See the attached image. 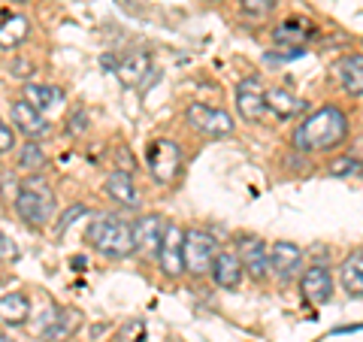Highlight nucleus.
Masks as SVG:
<instances>
[{"instance_id":"1","label":"nucleus","mask_w":363,"mask_h":342,"mask_svg":"<svg viewBox=\"0 0 363 342\" xmlns=\"http://www.w3.org/2000/svg\"><path fill=\"white\" fill-rule=\"evenodd\" d=\"M348 136V116L339 106H318L294 128V149L297 152H330L342 145Z\"/></svg>"},{"instance_id":"2","label":"nucleus","mask_w":363,"mask_h":342,"mask_svg":"<svg viewBox=\"0 0 363 342\" xmlns=\"http://www.w3.org/2000/svg\"><path fill=\"white\" fill-rule=\"evenodd\" d=\"M88 243L97 248L104 258H128L136 252L133 227L118 219V215H100L88 224Z\"/></svg>"},{"instance_id":"3","label":"nucleus","mask_w":363,"mask_h":342,"mask_svg":"<svg viewBox=\"0 0 363 342\" xmlns=\"http://www.w3.org/2000/svg\"><path fill=\"white\" fill-rule=\"evenodd\" d=\"M16 212H18V219L25 224L43 227L45 221L52 219V212H55V194H52V188L45 185L43 179L28 176L25 182H21V191L16 197Z\"/></svg>"},{"instance_id":"4","label":"nucleus","mask_w":363,"mask_h":342,"mask_svg":"<svg viewBox=\"0 0 363 342\" xmlns=\"http://www.w3.org/2000/svg\"><path fill=\"white\" fill-rule=\"evenodd\" d=\"M100 64L118 76V82L124 88H140L145 85V79L152 76V58L149 52H116V55H104Z\"/></svg>"},{"instance_id":"5","label":"nucleus","mask_w":363,"mask_h":342,"mask_svg":"<svg viewBox=\"0 0 363 342\" xmlns=\"http://www.w3.org/2000/svg\"><path fill=\"white\" fill-rule=\"evenodd\" d=\"M145 164L157 185H169L182 173V149L173 140H155L145 149Z\"/></svg>"},{"instance_id":"6","label":"nucleus","mask_w":363,"mask_h":342,"mask_svg":"<svg viewBox=\"0 0 363 342\" xmlns=\"http://www.w3.org/2000/svg\"><path fill=\"white\" fill-rule=\"evenodd\" d=\"M215 258H218V243L212 233L197 231V227L185 231V272H191V276L212 272Z\"/></svg>"},{"instance_id":"7","label":"nucleus","mask_w":363,"mask_h":342,"mask_svg":"<svg viewBox=\"0 0 363 342\" xmlns=\"http://www.w3.org/2000/svg\"><path fill=\"white\" fill-rule=\"evenodd\" d=\"M185 118L197 133L209 136V140H224V136H233V131H236L230 112L215 109L209 104H191L188 112H185Z\"/></svg>"},{"instance_id":"8","label":"nucleus","mask_w":363,"mask_h":342,"mask_svg":"<svg viewBox=\"0 0 363 342\" xmlns=\"http://www.w3.org/2000/svg\"><path fill=\"white\" fill-rule=\"evenodd\" d=\"M157 264H161L164 276H169V279L185 272V231H182L176 221H167L164 243L157 248Z\"/></svg>"},{"instance_id":"9","label":"nucleus","mask_w":363,"mask_h":342,"mask_svg":"<svg viewBox=\"0 0 363 342\" xmlns=\"http://www.w3.org/2000/svg\"><path fill=\"white\" fill-rule=\"evenodd\" d=\"M236 109L245 121H260L267 112V91L257 76H245L236 85Z\"/></svg>"},{"instance_id":"10","label":"nucleus","mask_w":363,"mask_h":342,"mask_svg":"<svg viewBox=\"0 0 363 342\" xmlns=\"http://www.w3.org/2000/svg\"><path fill=\"white\" fill-rule=\"evenodd\" d=\"M303 267V248L288 243V239H279V243L269 246V272L279 282H291L297 276V270Z\"/></svg>"},{"instance_id":"11","label":"nucleus","mask_w":363,"mask_h":342,"mask_svg":"<svg viewBox=\"0 0 363 342\" xmlns=\"http://www.w3.org/2000/svg\"><path fill=\"white\" fill-rule=\"evenodd\" d=\"M300 294L309 303L315 306H321L333 297V272L327 264H312V267H306L303 272V279H300Z\"/></svg>"},{"instance_id":"12","label":"nucleus","mask_w":363,"mask_h":342,"mask_svg":"<svg viewBox=\"0 0 363 342\" xmlns=\"http://www.w3.org/2000/svg\"><path fill=\"white\" fill-rule=\"evenodd\" d=\"M240 260H242V270L252 276L255 282H264L269 276V246L257 236H245L240 239Z\"/></svg>"},{"instance_id":"13","label":"nucleus","mask_w":363,"mask_h":342,"mask_svg":"<svg viewBox=\"0 0 363 342\" xmlns=\"http://www.w3.org/2000/svg\"><path fill=\"white\" fill-rule=\"evenodd\" d=\"M13 124H16L18 133H25L28 140H33V143L43 140V136L52 131L49 118H45L40 109H33L28 100H16V104H13Z\"/></svg>"},{"instance_id":"14","label":"nucleus","mask_w":363,"mask_h":342,"mask_svg":"<svg viewBox=\"0 0 363 342\" xmlns=\"http://www.w3.org/2000/svg\"><path fill=\"white\" fill-rule=\"evenodd\" d=\"M164 231L167 221L157 219V215H143L140 221L133 224V243L140 255H157V248L164 243Z\"/></svg>"},{"instance_id":"15","label":"nucleus","mask_w":363,"mask_h":342,"mask_svg":"<svg viewBox=\"0 0 363 342\" xmlns=\"http://www.w3.org/2000/svg\"><path fill=\"white\" fill-rule=\"evenodd\" d=\"M309 37H312V25L303 18H288L272 31V40H276V45H281L285 52H303Z\"/></svg>"},{"instance_id":"16","label":"nucleus","mask_w":363,"mask_h":342,"mask_svg":"<svg viewBox=\"0 0 363 342\" xmlns=\"http://www.w3.org/2000/svg\"><path fill=\"white\" fill-rule=\"evenodd\" d=\"M242 260L236 252H218V258H215V264H212V279L218 288L224 291H233V288H240V282H242Z\"/></svg>"},{"instance_id":"17","label":"nucleus","mask_w":363,"mask_h":342,"mask_svg":"<svg viewBox=\"0 0 363 342\" xmlns=\"http://www.w3.org/2000/svg\"><path fill=\"white\" fill-rule=\"evenodd\" d=\"M336 79H339V85H342L345 94L363 97V52L339 58V64H336Z\"/></svg>"},{"instance_id":"18","label":"nucleus","mask_w":363,"mask_h":342,"mask_svg":"<svg viewBox=\"0 0 363 342\" xmlns=\"http://www.w3.org/2000/svg\"><path fill=\"white\" fill-rule=\"evenodd\" d=\"M339 285L351 300H363V248L351 252L342 264H339Z\"/></svg>"},{"instance_id":"19","label":"nucleus","mask_w":363,"mask_h":342,"mask_svg":"<svg viewBox=\"0 0 363 342\" xmlns=\"http://www.w3.org/2000/svg\"><path fill=\"white\" fill-rule=\"evenodd\" d=\"M267 109L272 112L276 118H294L300 116V112L306 109V100H300L297 94H291L288 88H269L267 91Z\"/></svg>"},{"instance_id":"20","label":"nucleus","mask_w":363,"mask_h":342,"mask_svg":"<svg viewBox=\"0 0 363 342\" xmlns=\"http://www.w3.org/2000/svg\"><path fill=\"white\" fill-rule=\"evenodd\" d=\"M25 100L33 106V109H40L45 118H49V112H55V109H61V104H64V91L61 88H55V85H25Z\"/></svg>"},{"instance_id":"21","label":"nucleus","mask_w":363,"mask_h":342,"mask_svg":"<svg viewBox=\"0 0 363 342\" xmlns=\"http://www.w3.org/2000/svg\"><path fill=\"white\" fill-rule=\"evenodd\" d=\"M106 194L112 200H118L121 206H140V188L133 185L130 173H124V170H116V173L106 176Z\"/></svg>"},{"instance_id":"22","label":"nucleus","mask_w":363,"mask_h":342,"mask_svg":"<svg viewBox=\"0 0 363 342\" xmlns=\"http://www.w3.org/2000/svg\"><path fill=\"white\" fill-rule=\"evenodd\" d=\"M30 37V21L28 16L9 13L0 18V49H16Z\"/></svg>"},{"instance_id":"23","label":"nucleus","mask_w":363,"mask_h":342,"mask_svg":"<svg viewBox=\"0 0 363 342\" xmlns=\"http://www.w3.org/2000/svg\"><path fill=\"white\" fill-rule=\"evenodd\" d=\"M30 318V300L25 297V294H4L0 297V321H4L6 327H21Z\"/></svg>"},{"instance_id":"24","label":"nucleus","mask_w":363,"mask_h":342,"mask_svg":"<svg viewBox=\"0 0 363 342\" xmlns=\"http://www.w3.org/2000/svg\"><path fill=\"white\" fill-rule=\"evenodd\" d=\"M79 324H82V312L79 309H70V306H58V315H55V324L49 327V333H45V339L52 342H64L70 339Z\"/></svg>"},{"instance_id":"25","label":"nucleus","mask_w":363,"mask_h":342,"mask_svg":"<svg viewBox=\"0 0 363 342\" xmlns=\"http://www.w3.org/2000/svg\"><path fill=\"white\" fill-rule=\"evenodd\" d=\"M18 167H21V170H30V173H37V170L45 167V152H43L33 140L25 143V145L18 149Z\"/></svg>"},{"instance_id":"26","label":"nucleus","mask_w":363,"mask_h":342,"mask_svg":"<svg viewBox=\"0 0 363 342\" xmlns=\"http://www.w3.org/2000/svg\"><path fill=\"white\" fill-rule=\"evenodd\" d=\"M360 167H363V161H360L357 155H342V158H336V161L327 164V173L336 176V179H342V176L360 173Z\"/></svg>"},{"instance_id":"27","label":"nucleus","mask_w":363,"mask_h":342,"mask_svg":"<svg viewBox=\"0 0 363 342\" xmlns=\"http://www.w3.org/2000/svg\"><path fill=\"white\" fill-rule=\"evenodd\" d=\"M85 215H88V206H82V203H76V206H70V209H67L64 215H61V221H58V227H55V233H67V231H70V224L76 221V219H85Z\"/></svg>"},{"instance_id":"28","label":"nucleus","mask_w":363,"mask_h":342,"mask_svg":"<svg viewBox=\"0 0 363 342\" xmlns=\"http://www.w3.org/2000/svg\"><path fill=\"white\" fill-rule=\"evenodd\" d=\"M279 6V0H242V13L248 16H267Z\"/></svg>"},{"instance_id":"29","label":"nucleus","mask_w":363,"mask_h":342,"mask_svg":"<svg viewBox=\"0 0 363 342\" xmlns=\"http://www.w3.org/2000/svg\"><path fill=\"white\" fill-rule=\"evenodd\" d=\"M13 149H16V131L9 128L4 118H0V155L13 152Z\"/></svg>"},{"instance_id":"30","label":"nucleus","mask_w":363,"mask_h":342,"mask_svg":"<svg viewBox=\"0 0 363 342\" xmlns=\"http://www.w3.org/2000/svg\"><path fill=\"white\" fill-rule=\"evenodd\" d=\"M0 260H18V246H16V239L13 236H6V233H0Z\"/></svg>"},{"instance_id":"31","label":"nucleus","mask_w":363,"mask_h":342,"mask_svg":"<svg viewBox=\"0 0 363 342\" xmlns=\"http://www.w3.org/2000/svg\"><path fill=\"white\" fill-rule=\"evenodd\" d=\"M118 342H143V321L124 324V330L118 333Z\"/></svg>"},{"instance_id":"32","label":"nucleus","mask_w":363,"mask_h":342,"mask_svg":"<svg viewBox=\"0 0 363 342\" xmlns=\"http://www.w3.org/2000/svg\"><path fill=\"white\" fill-rule=\"evenodd\" d=\"M88 131V116H85V112L82 109H76L73 112V116H70V133H85Z\"/></svg>"},{"instance_id":"33","label":"nucleus","mask_w":363,"mask_h":342,"mask_svg":"<svg viewBox=\"0 0 363 342\" xmlns=\"http://www.w3.org/2000/svg\"><path fill=\"white\" fill-rule=\"evenodd\" d=\"M118 4H124V6H130V0H118Z\"/></svg>"},{"instance_id":"34","label":"nucleus","mask_w":363,"mask_h":342,"mask_svg":"<svg viewBox=\"0 0 363 342\" xmlns=\"http://www.w3.org/2000/svg\"><path fill=\"white\" fill-rule=\"evenodd\" d=\"M0 342H9V339H6V336H0Z\"/></svg>"},{"instance_id":"35","label":"nucleus","mask_w":363,"mask_h":342,"mask_svg":"<svg viewBox=\"0 0 363 342\" xmlns=\"http://www.w3.org/2000/svg\"><path fill=\"white\" fill-rule=\"evenodd\" d=\"M212 4H224V0H212Z\"/></svg>"},{"instance_id":"36","label":"nucleus","mask_w":363,"mask_h":342,"mask_svg":"<svg viewBox=\"0 0 363 342\" xmlns=\"http://www.w3.org/2000/svg\"><path fill=\"white\" fill-rule=\"evenodd\" d=\"M18 4H25V0H18Z\"/></svg>"}]
</instances>
